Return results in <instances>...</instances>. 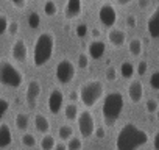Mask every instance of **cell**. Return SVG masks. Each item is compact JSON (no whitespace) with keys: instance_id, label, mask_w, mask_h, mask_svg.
Instances as JSON below:
<instances>
[{"instance_id":"8","label":"cell","mask_w":159,"mask_h":150,"mask_svg":"<svg viewBox=\"0 0 159 150\" xmlns=\"http://www.w3.org/2000/svg\"><path fill=\"white\" fill-rule=\"evenodd\" d=\"M98 21H100L102 25H105L108 28L116 25V22H117V11H116L112 3L105 2L100 7V10H98Z\"/></svg>"},{"instance_id":"26","label":"cell","mask_w":159,"mask_h":150,"mask_svg":"<svg viewBox=\"0 0 159 150\" xmlns=\"http://www.w3.org/2000/svg\"><path fill=\"white\" fill-rule=\"evenodd\" d=\"M81 147H83V141H81V138H75V136H72V138L67 139V150H81Z\"/></svg>"},{"instance_id":"28","label":"cell","mask_w":159,"mask_h":150,"mask_svg":"<svg viewBox=\"0 0 159 150\" xmlns=\"http://www.w3.org/2000/svg\"><path fill=\"white\" fill-rule=\"evenodd\" d=\"M27 24L31 30H36L39 25H41V17L38 13H30L28 14V19H27Z\"/></svg>"},{"instance_id":"23","label":"cell","mask_w":159,"mask_h":150,"mask_svg":"<svg viewBox=\"0 0 159 150\" xmlns=\"http://www.w3.org/2000/svg\"><path fill=\"white\" fill-rule=\"evenodd\" d=\"M44 13L47 17H55L58 13V5L53 2V0H45L44 3Z\"/></svg>"},{"instance_id":"38","label":"cell","mask_w":159,"mask_h":150,"mask_svg":"<svg viewBox=\"0 0 159 150\" xmlns=\"http://www.w3.org/2000/svg\"><path fill=\"white\" fill-rule=\"evenodd\" d=\"M136 24H137V19H136V16L129 14V16L126 17V25H128L129 28H134V27H136Z\"/></svg>"},{"instance_id":"21","label":"cell","mask_w":159,"mask_h":150,"mask_svg":"<svg viewBox=\"0 0 159 150\" xmlns=\"http://www.w3.org/2000/svg\"><path fill=\"white\" fill-rule=\"evenodd\" d=\"M55 144H56V139H55V136L53 134H47V133H44V136H42V139H41V150H53V147H55Z\"/></svg>"},{"instance_id":"33","label":"cell","mask_w":159,"mask_h":150,"mask_svg":"<svg viewBox=\"0 0 159 150\" xmlns=\"http://www.w3.org/2000/svg\"><path fill=\"white\" fill-rule=\"evenodd\" d=\"M106 80L108 82H116L117 80V70H116V67H108L106 69Z\"/></svg>"},{"instance_id":"43","label":"cell","mask_w":159,"mask_h":150,"mask_svg":"<svg viewBox=\"0 0 159 150\" xmlns=\"http://www.w3.org/2000/svg\"><path fill=\"white\" fill-rule=\"evenodd\" d=\"M116 2H117L120 7H126V5H129V3L133 2V0H116Z\"/></svg>"},{"instance_id":"42","label":"cell","mask_w":159,"mask_h":150,"mask_svg":"<svg viewBox=\"0 0 159 150\" xmlns=\"http://www.w3.org/2000/svg\"><path fill=\"white\" fill-rule=\"evenodd\" d=\"M76 33H78L80 36H83V35L86 33V25H80V27H78V30H76Z\"/></svg>"},{"instance_id":"17","label":"cell","mask_w":159,"mask_h":150,"mask_svg":"<svg viewBox=\"0 0 159 150\" xmlns=\"http://www.w3.org/2000/svg\"><path fill=\"white\" fill-rule=\"evenodd\" d=\"M13 142V133L11 128L7 124L0 125V148H7Z\"/></svg>"},{"instance_id":"35","label":"cell","mask_w":159,"mask_h":150,"mask_svg":"<svg viewBox=\"0 0 159 150\" xmlns=\"http://www.w3.org/2000/svg\"><path fill=\"white\" fill-rule=\"evenodd\" d=\"M7 31H10V35H11V36L17 35V31H19V22H16V21L8 22V28H7Z\"/></svg>"},{"instance_id":"25","label":"cell","mask_w":159,"mask_h":150,"mask_svg":"<svg viewBox=\"0 0 159 150\" xmlns=\"http://www.w3.org/2000/svg\"><path fill=\"white\" fill-rule=\"evenodd\" d=\"M58 136L61 138V141H67L69 138L73 136V130L70 125H61L59 130H58Z\"/></svg>"},{"instance_id":"47","label":"cell","mask_w":159,"mask_h":150,"mask_svg":"<svg viewBox=\"0 0 159 150\" xmlns=\"http://www.w3.org/2000/svg\"><path fill=\"white\" fill-rule=\"evenodd\" d=\"M154 114H156V117H157V120H159V108H157V111H156Z\"/></svg>"},{"instance_id":"39","label":"cell","mask_w":159,"mask_h":150,"mask_svg":"<svg viewBox=\"0 0 159 150\" xmlns=\"http://www.w3.org/2000/svg\"><path fill=\"white\" fill-rule=\"evenodd\" d=\"M94 133H95V134H97V138H100V139H102V138H105V134H106V131H105V128H103V127H98Z\"/></svg>"},{"instance_id":"9","label":"cell","mask_w":159,"mask_h":150,"mask_svg":"<svg viewBox=\"0 0 159 150\" xmlns=\"http://www.w3.org/2000/svg\"><path fill=\"white\" fill-rule=\"evenodd\" d=\"M42 92V88H41V83L38 80H31L27 86V92H25V100H27V105L30 110H34L36 108V103H38V99Z\"/></svg>"},{"instance_id":"45","label":"cell","mask_w":159,"mask_h":150,"mask_svg":"<svg viewBox=\"0 0 159 150\" xmlns=\"http://www.w3.org/2000/svg\"><path fill=\"white\" fill-rule=\"evenodd\" d=\"M76 99H78V94H76V92H70V100H73V102H75Z\"/></svg>"},{"instance_id":"44","label":"cell","mask_w":159,"mask_h":150,"mask_svg":"<svg viewBox=\"0 0 159 150\" xmlns=\"http://www.w3.org/2000/svg\"><path fill=\"white\" fill-rule=\"evenodd\" d=\"M148 3H150L148 0H139V7H140L142 10H145V8L148 7Z\"/></svg>"},{"instance_id":"7","label":"cell","mask_w":159,"mask_h":150,"mask_svg":"<svg viewBox=\"0 0 159 150\" xmlns=\"http://www.w3.org/2000/svg\"><path fill=\"white\" fill-rule=\"evenodd\" d=\"M78 130H80V134L81 138H91L95 131V120H94V116L91 111L84 110L83 113H78Z\"/></svg>"},{"instance_id":"19","label":"cell","mask_w":159,"mask_h":150,"mask_svg":"<svg viewBox=\"0 0 159 150\" xmlns=\"http://www.w3.org/2000/svg\"><path fill=\"white\" fill-rule=\"evenodd\" d=\"M134 72H136V67L131 61H123L122 66H120V75L125 78V80H131L134 77Z\"/></svg>"},{"instance_id":"27","label":"cell","mask_w":159,"mask_h":150,"mask_svg":"<svg viewBox=\"0 0 159 150\" xmlns=\"http://www.w3.org/2000/svg\"><path fill=\"white\" fill-rule=\"evenodd\" d=\"M20 142H22V145L27 147V148L36 147V138H34V134H31V133H24Z\"/></svg>"},{"instance_id":"4","label":"cell","mask_w":159,"mask_h":150,"mask_svg":"<svg viewBox=\"0 0 159 150\" xmlns=\"http://www.w3.org/2000/svg\"><path fill=\"white\" fill-rule=\"evenodd\" d=\"M105 94V86L98 80H89L81 85L78 92V97L84 105V108H92Z\"/></svg>"},{"instance_id":"20","label":"cell","mask_w":159,"mask_h":150,"mask_svg":"<svg viewBox=\"0 0 159 150\" xmlns=\"http://www.w3.org/2000/svg\"><path fill=\"white\" fill-rule=\"evenodd\" d=\"M14 124H16V128L19 131H25L30 125V116L27 113H17V116L14 119Z\"/></svg>"},{"instance_id":"13","label":"cell","mask_w":159,"mask_h":150,"mask_svg":"<svg viewBox=\"0 0 159 150\" xmlns=\"http://www.w3.org/2000/svg\"><path fill=\"white\" fill-rule=\"evenodd\" d=\"M147 31L153 39L159 38V7H156L154 11L150 14V17L147 21Z\"/></svg>"},{"instance_id":"41","label":"cell","mask_w":159,"mask_h":150,"mask_svg":"<svg viewBox=\"0 0 159 150\" xmlns=\"http://www.w3.org/2000/svg\"><path fill=\"white\" fill-rule=\"evenodd\" d=\"M53 150H67V145H66V144H62V142H59V144H55Z\"/></svg>"},{"instance_id":"48","label":"cell","mask_w":159,"mask_h":150,"mask_svg":"<svg viewBox=\"0 0 159 150\" xmlns=\"http://www.w3.org/2000/svg\"><path fill=\"white\" fill-rule=\"evenodd\" d=\"M88 2H91V0H88Z\"/></svg>"},{"instance_id":"3","label":"cell","mask_w":159,"mask_h":150,"mask_svg":"<svg viewBox=\"0 0 159 150\" xmlns=\"http://www.w3.org/2000/svg\"><path fill=\"white\" fill-rule=\"evenodd\" d=\"M123 106H125V100L119 91H112L105 97L102 113H103V120L108 127H112L119 120V117L123 111Z\"/></svg>"},{"instance_id":"31","label":"cell","mask_w":159,"mask_h":150,"mask_svg":"<svg viewBox=\"0 0 159 150\" xmlns=\"http://www.w3.org/2000/svg\"><path fill=\"white\" fill-rule=\"evenodd\" d=\"M8 108H10V102H8L7 99H3V97H0V120L5 117Z\"/></svg>"},{"instance_id":"10","label":"cell","mask_w":159,"mask_h":150,"mask_svg":"<svg viewBox=\"0 0 159 150\" xmlns=\"http://www.w3.org/2000/svg\"><path fill=\"white\" fill-rule=\"evenodd\" d=\"M64 105V94L59 91V89H53L48 96V102H47V106H48V111L52 114H58L61 111Z\"/></svg>"},{"instance_id":"5","label":"cell","mask_w":159,"mask_h":150,"mask_svg":"<svg viewBox=\"0 0 159 150\" xmlns=\"http://www.w3.org/2000/svg\"><path fill=\"white\" fill-rule=\"evenodd\" d=\"M24 82L22 72L8 59L0 61V85L7 88H19Z\"/></svg>"},{"instance_id":"1","label":"cell","mask_w":159,"mask_h":150,"mask_svg":"<svg viewBox=\"0 0 159 150\" xmlns=\"http://www.w3.org/2000/svg\"><path fill=\"white\" fill-rule=\"evenodd\" d=\"M147 142H148L147 131L139 128L136 124L128 122L120 128L116 138V148L117 150H137Z\"/></svg>"},{"instance_id":"46","label":"cell","mask_w":159,"mask_h":150,"mask_svg":"<svg viewBox=\"0 0 159 150\" xmlns=\"http://www.w3.org/2000/svg\"><path fill=\"white\" fill-rule=\"evenodd\" d=\"M92 35L97 38V36H100V31H98V30H92Z\"/></svg>"},{"instance_id":"22","label":"cell","mask_w":159,"mask_h":150,"mask_svg":"<svg viewBox=\"0 0 159 150\" xmlns=\"http://www.w3.org/2000/svg\"><path fill=\"white\" fill-rule=\"evenodd\" d=\"M128 50L133 56H139L142 53V41L139 38H133L128 44Z\"/></svg>"},{"instance_id":"14","label":"cell","mask_w":159,"mask_h":150,"mask_svg":"<svg viewBox=\"0 0 159 150\" xmlns=\"http://www.w3.org/2000/svg\"><path fill=\"white\" fill-rule=\"evenodd\" d=\"M128 97L133 103H139L143 97V85L139 80H133L128 86Z\"/></svg>"},{"instance_id":"15","label":"cell","mask_w":159,"mask_h":150,"mask_svg":"<svg viewBox=\"0 0 159 150\" xmlns=\"http://www.w3.org/2000/svg\"><path fill=\"white\" fill-rule=\"evenodd\" d=\"M105 52H106V44L100 39H94L88 47V53L92 59H102L105 56Z\"/></svg>"},{"instance_id":"36","label":"cell","mask_w":159,"mask_h":150,"mask_svg":"<svg viewBox=\"0 0 159 150\" xmlns=\"http://www.w3.org/2000/svg\"><path fill=\"white\" fill-rule=\"evenodd\" d=\"M147 70H148V63H147V61H140V63L137 64V67H136L137 75H145Z\"/></svg>"},{"instance_id":"12","label":"cell","mask_w":159,"mask_h":150,"mask_svg":"<svg viewBox=\"0 0 159 150\" xmlns=\"http://www.w3.org/2000/svg\"><path fill=\"white\" fill-rule=\"evenodd\" d=\"M11 55L17 63H25L28 58V47L24 42V39H16V42L13 44L11 49Z\"/></svg>"},{"instance_id":"32","label":"cell","mask_w":159,"mask_h":150,"mask_svg":"<svg viewBox=\"0 0 159 150\" xmlns=\"http://www.w3.org/2000/svg\"><path fill=\"white\" fill-rule=\"evenodd\" d=\"M8 17L5 14H0V38H2L5 33H7V28H8Z\"/></svg>"},{"instance_id":"16","label":"cell","mask_w":159,"mask_h":150,"mask_svg":"<svg viewBox=\"0 0 159 150\" xmlns=\"http://www.w3.org/2000/svg\"><path fill=\"white\" fill-rule=\"evenodd\" d=\"M108 39H109V42L114 47H122L126 42V33L123 30H120V28L111 27L109 28V33H108Z\"/></svg>"},{"instance_id":"40","label":"cell","mask_w":159,"mask_h":150,"mask_svg":"<svg viewBox=\"0 0 159 150\" xmlns=\"http://www.w3.org/2000/svg\"><path fill=\"white\" fill-rule=\"evenodd\" d=\"M153 147H154V150H159V131L153 138Z\"/></svg>"},{"instance_id":"18","label":"cell","mask_w":159,"mask_h":150,"mask_svg":"<svg viewBox=\"0 0 159 150\" xmlns=\"http://www.w3.org/2000/svg\"><path fill=\"white\" fill-rule=\"evenodd\" d=\"M34 127H36V131H39V133H48V130H50V122H48V119L44 116V114H36L34 116Z\"/></svg>"},{"instance_id":"29","label":"cell","mask_w":159,"mask_h":150,"mask_svg":"<svg viewBox=\"0 0 159 150\" xmlns=\"http://www.w3.org/2000/svg\"><path fill=\"white\" fill-rule=\"evenodd\" d=\"M148 83H150V88L153 91H159V70H156V72H153L150 75Z\"/></svg>"},{"instance_id":"11","label":"cell","mask_w":159,"mask_h":150,"mask_svg":"<svg viewBox=\"0 0 159 150\" xmlns=\"http://www.w3.org/2000/svg\"><path fill=\"white\" fill-rule=\"evenodd\" d=\"M81 11H83L81 0H67V3L64 7V17L69 21H73L81 16Z\"/></svg>"},{"instance_id":"24","label":"cell","mask_w":159,"mask_h":150,"mask_svg":"<svg viewBox=\"0 0 159 150\" xmlns=\"http://www.w3.org/2000/svg\"><path fill=\"white\" fill-rule=\"evenodd\" d=\"M78 106L72 102V103H69L66 108H64V114H66V119H69V120H75L76 117H78Z\"/></svg>"},{"instance_id":"2","label":"cell","mask_w":159,"mask_h":150,"mask_svg":"<svg viewBox=\"0 0 159 150\" xmlns=\"http://www.w3.org/2000/svg\"><path fill=\"white\" fill-rule=\"evenodd\" d=\"M55 52V35L50 31H42L36 41H34V47H33V64L34 67H42L45 66L50 58L53 56Z\"/></svg>"},{"instance_id":"30","label":"cell","mask_w":159,"mask_h":150,"mask_svg":"<svg viewBox=\"0 0 159 150\" xmlns=\"http://www.w3.org/2000/svg\"><path fill=\"white\" fill-rule=\"evenodd\" d=\"M157 108H159V103H157V100H154V99H150V100H147V103H145V110H147V113H150V114H154V113L157 111Z\"/></svg>"},{"instance_id":"34","label":"cell","mask_w":159,"mask_h":150,"mask_svg":"<svg viewBox=\"0 0 159 150\" xmlns=\"http://www.w3.org/2000/svg\"><path fill=\"white\" fill-rule=\"evenodd\" d=\"M88 64H89V56L86 53H80V56H78V66L81 67V69H86Z\"/></svg>"},{"instance_id":"6","label":"cell","mask_w":159,"mask_h":150,"mask_svg":"<svg viewBox=\"0 0 159 150\" xmlns=\"http://www.w3.org/2000/svg\"><path fill=\"white\" fill-rule=\"evenodd\" d=\"M75 73H76V69H75V66H73V63L70 59H62V61H59L56 64L55 77H56L58 83H61V85L70 83L75 78Z\"/></svg>"},{"instance_id":"37","label":"cell","mask_w":159,"mask_h":150,"mask_svg":"<svg viewBox=\"0 0 159 150\" xmlns=\"http://www.w3.org/2000/svg\"><path fill=\"white\" fill-rule=\"evenodd\" d=\"M13 3V7H16L17 10H24L27 7V0H10Z\"/></svg>"}]
</instances>
